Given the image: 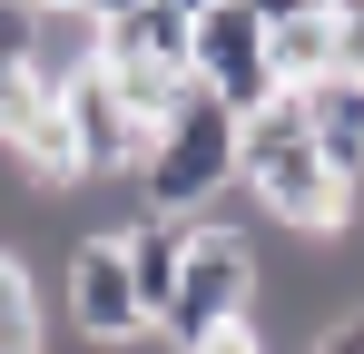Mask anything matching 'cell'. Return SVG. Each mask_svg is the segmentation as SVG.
Here are the masks:
<instances>
[{
  "label": "cell",
  "instance_id": "cell-9",
  "mask_svg": "<svg viewBox=\"0 0 364 354\" xmlns=\"http://www.w3.org/2000/svg\"><path fill=\"white\" fill-rule=\"evenodd\" d=\"M89 69H99V20H89L79 0H50V10H40V30H30V69H20V79H30V89H50V99H69Z\"/></svg>",
  "mask_w": 364,
  "mask_h": 354
},
{
  "label": "cell",
  "instance_id": "cell-2",
  "mask_svg": "<svg viewBox=\"0 0 364 354\" xmlns=\"http://www.w3.org/2000/svg\"><path fill=\"white\" fill-rule=\"evenodd\" d=\"M256 315V236L246 227H187V266H178V305H168V345H197L217 325Z\"/></svg>",
  "mask_w": 364,
  "mask_h": 354
},
{
  "label": "cell",
  "instance_id": "cell-17",
  "mask_svg": "<svg viewBox=\"0 0 364 354\" xmlns=\"http://www.w3.org/2000/svg\"><path fill=\"white\" fill-rule=\"evenodd\" d=\"M246 10H256L266 30H286V20H305V10H325V0H246Z\"/></svg>",
  "mask_w": 364,
  "mask_h": 354
},
{
  "label": "cell",
  "instance_id": "cell-14",
  "mask_svg": "<svg viewBox=\"0 0 364 354\" xmlns=\"http://www.w3.org/2000/svg\"><path fill=\"white\" fill-rule=\"evenodd\" d=\"M30 30H40V0H0V89L30 69Z\"/></svg>",
  "mask_w": 364,
  "mask_h": 354
},
{
  "label": "cell",
  "instance_id": "cell-5",
  "mask_svg": "<svg viewBox=\"0 0 364 354\" xmlns=\"http://www.w3.org/2000/svg\"><path fill=\"white\" fill-rule=\"evenodd\" d=\"M197 89H217L237 118L276 99V69H266V20H256L246 0H217V10L197 20Z\"/></svg>",
  "mask_w": 364,
  "mask_h": 354
},
{
  "label": "cell",
  "instance_id": "cell-4",
  "mask_svg": "<svg viewBox=\"0 0 364 354\" xmlns=\"http://www.w3.org/2000/svg\"><path fill=\"white\" fill-rule=\"evenodd\" d=\"M246 187H256V207L276 227H296V236H345L355 227V187L315 158V138L305 148H276L266 168H246Z\"/></svg>",
  "mask_w": 364,
  "mask_h": 354
},
{
  "label": "cell",
  "instance_id": "cell-8",
  "mask_svg": "<svg viewBox=\"0 0 364 354\" xmlns=\"http://www.w3.org/2000/svg\"><path fill=\"white\" fill-rule=\"evenodd\" d=\"M99 69H158V79H197V20L168 0H138L128 20H99Z\"/></svg>",
  "mask_w": 364,
  "mask_h": 354
},
{
  "label": "cell",
  "instance_id": "cell-12",
  "mask_svg": "<svg viewBox=\"0 0 364 354\" xmlns=\"http://www.w3.org/2000/svg\"><path fill=\"white\" fill-rule=\"evenodd\" d=\"M266 69H276V89L335 79V10H305V20H286V30H266Z\"/></svg>",
  "mask_w": 364,
  "mask_h": 354
},
{
  "label": "cell",
  "instance_id": "cell-11",
  "mask_svg": "<svg viewBox=\"0 0 364 354\" xmlns=\"http://www.w3.org/2000/svg\"><path fill=\"white\" fill-rule=\"evenodd\" d=\"M296 99H305V128H315V158L345 177V187H364V89L355 79H315Z\"/></svg>",
  "mask_w": 364,
  "mask_h": 354
},
{
  "label": "cell",
  "instance_id": "cell-10",
  "mask_svg": "<svg viewBox=\"0 0 364 354\" xmlns=\"http://www.w3.org/2000/svg\"><path fill=\"white\" fill-rule=\"evenodd\" d=\"M187 227H197V217H138V227H119V256H128V286H138V315H148V325H168V305H178Z\"/></svg>",
  "mask_w": 364,
  "mask_h": 354
},
{
  "label": "cell",
  "instance_id": "cell-16",
  "mask_svg": "<svg viewBox=\"0 0 364 354\" xmlns=\"http://www.w3.org/2000/svg\"><path fill=\"white\" fill-rule=\"evenodd\" d=\"M178 354H266V335H256V315H246V325H217V335H197V345H178Z\"/></svg>",
  "mask_w": 364,
  "mask_h": 354
},
{
  "label": "cell",
  "instance_id": "cell-1",
  "mask_svg": "<svg viewBox=\"0 0 364 354\" xmlns=\"http://www.w3.org/2000/svg\"><path fill=\"white\" fill-rule=\"evenodd\" d=\"M138 187H148V217H197L217 187H237V109L187 79L168 128H158L148 158H138Z\"/></svg>",
  "mask_w": 364,
  "mask_h": 354
},
{
  "label": "cell",
  "instance_id": "cell-19",
  "mask_svg": "<svg viewBox=\"0 0 364 354\" xmlns=\"http://www.w3.org/2000/svg\"><path fill=\"white\" fill-rule=\"evenodd\" d=\"M168 10H187V20H207V10H217V0H168Z\"/></svg>",
  "mask_w": 364,
  "mask_h": 354
},
{
  "label": "cell",
  "instance_id": "cell-18",
  "mask_svg": "<svg viewBox=\"0 0 364 354\" xmlns=\"http://www.w3.org/2000/svg\"><path fill=\"white\" fill-rule=\"evenodd\" d=\"M79 10H89V20H128L138 0H79Z\"/></svg>",
  "mask_w": 364,
  "mask_h": 354
},
{
  "label": "cell",
  "instance_id": "cell-3",
  "mask_svg": "<svg viewBox=\"0 0 364 354\" xmlns=\"http://www.w3.org/2000/svg\"><path fill=\"white\" fill-rule=\"evenodd\" d=\"M60 305H69V325H79L89 345H138V335H158V325L138 315V286H128L119 236H69V256H60Z\"/></svg>",
  "mask_w": 364,
  "mask_h": 354
},
{
  "label": "cell",
  "instance_id": "cell-6",
  "mask_svg": "<svg viewBox=\"0 0 364 354\" xmlns=\"http://www.w3.org/2000/svg\"><path fill=\"white\" fill-rule=\"evenodd\" d=\"M60 109H69V138H79V177H138V158H148V138H158V128L119 99V79H109V69H89Z\"/></svg>",
  "mask_w": 364,
  "mask_h": 354
},
{
  "label": "cell",
  "instance_id": "cell-15",
  "mask_svg": "<svg viewBox=\"0 0 364 354\" xmlns=\"http://www.w3.org/2000/svg\"><path fill=\"white\" fill-rule=\"evenodd\" d=\"M335 79L364 89V0H335Z\"/></svg>",
  "mask_w": 364,
  "mask_h": 354
},
{
  "label": "cell",
  "instance_id": "cell-13",
  "mask_svg": "<svg viewBox=\"0 0 364 354\" xmlns=\"http://www.w3.org/2000/svg\"><path fill=\"white\" fill-rule=\"evenodd\" d=\"M0 354H50L40 335V286H30V256L0 236Z\"/></svg>",
  "mask_w": 364,
  "mask_h": 354
},
{
  "label": "cell",
  "instance_id": "cell-7",
  "mask_svg": "<svg viewBox=\"0 0 364 354\" xmlns=\"http://www.w3.org/2000/svg\"><path fill=\"white\" fill-rule=\"evenodd\" d=\"M0 148L20 158V168L40 177V187H69L79 177V138H69V109L50 89H30V79H10L0 89Z\"/></svg>",
  "mask_w": 364,
  "mask_h": 354
}]
</instances>
